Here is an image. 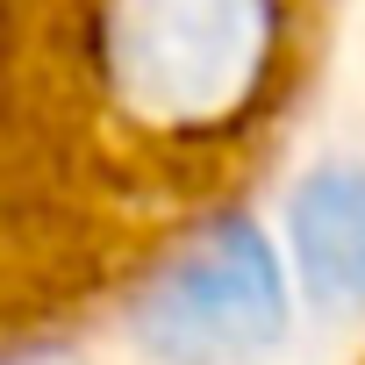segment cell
I'll return each mask as SVG.
<instances>
[{
  "mask_svg": "<svg viewBox=\"0 0 365 365\" xmlns=\"http://www.w3.org/2000/svg\"><path fill=\"white\" fill-rule=\"evenodd\" d=\"M279 22V0H101L93 51L129 115L215 129L265 86Z\"/></svg>",
  "mask_w": 365,
  "mask_h": 365,
  "instance_id": "6da1fadb",
  "label": "cell"
},
{
  "mask_svg": "<svg viewBox=\"0 0 365 365\" xmlns=\"http://www.w3.org/2000/svg\"><path fill=\"white\" fill-rule=\"evenodd\" d=\"M287 322L279 265L251 222H215L179 265H165L136 308V336L165 365H237L258 358Z\"/></svg>",
  "mask_w": 365,
  "mask_h": 365,
  "instance_id": "7a4b0ae2",
  "label": "cell"
},
{
  "mask_svg": "<svg viewBox=\"0 0 365 365\" xmlns=\"http://www.w3.org/2000/svg\"><path fill=\"white\" fill-rule=\"evenodd\" d=\"M294 258L315 301L365 308V172L322 165L294 194Z\"/></svg>",
  "mask_w": 365,
  "mask_h": 365,
  "instance_id": "3957f363",
  "label": "cell"
}]
</instances>
